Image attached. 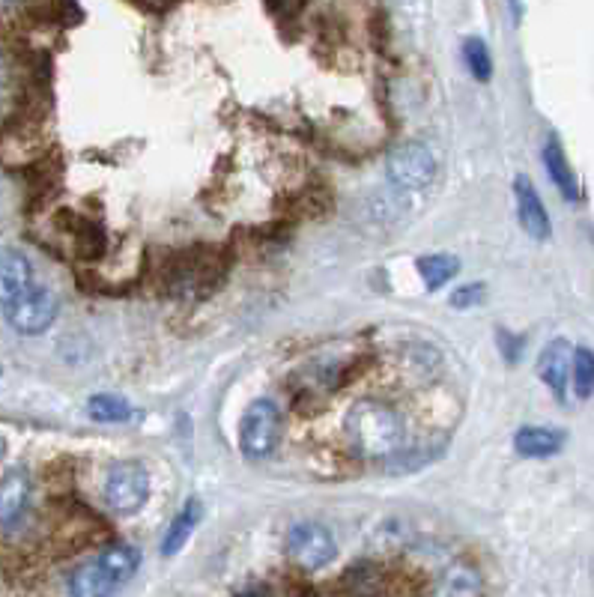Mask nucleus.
Listing matches in <instances>:
<instances>
[{
  "label": "nucleus",
  "mask_w": 594,
  "mask_h": 597,
  "mask_svg": "<svg viewBox=\"0 0 594 597\" xmlns=\"http://www.w3.org/2000/svg\"><path fill=\"white\" fill-rule=\"evenodd\" d=\"M577 398H592L594 395V353L589 347L574 350V374H571Z\"/></svg>",
  "instance_id": "obj_21"
},
{
  "label": "nucleus",
  "mask_w": 594,
  "mask_h": 597,
  "mask_svg": "<svg viewBox=\"0 0 594 597\" xmlns=\"http://www.w3.org/2000/svg\"><path fill=\"white\" fill-rule=\"evenodd\" d=\"M365 368V356L359 350H347V353H323L317 356L305 374L302 383L311 395H332L338 389H344L350 383V377Z\"/></svg>",
  "instance_id": "obj_7"
},
{
  "label": "nucleus",
  "mask_w": 594,
  "mask_h": 597,
  "mask_svg": "<svg viewBox=\"0 0 594 597\" xmlns=\"http://www.w3.org/2000/svg\"><path fill=\"white\" fill-rule=\"evenodd\" d=\"M544 165H547V174H550L553 186L565 198L580 200V180H577V174H574V168H571V162H568V156H565V150H562V144L556 138L544 147Z\"/></svg>",
  "instance_id": "obj_16"
},
{
  "label": "nucleus",
  "mask_w": 594,
  "mask_h": 597,
  "mask_svg": "<svg viewBox=\"0 0 594 597\" xmlns=\"http://www.w3.org/2000/svg\"><path fill=\"white\" fill-rule=\"evenodd\" d=\"M484 284H478V281H472V284H463V287H457L454 293H451V305L454 308H472V305H478L481 299H484Z\"/></svg>",
  "instance_id": "obj_22"
},
{
  "label": "nucleus",
  "mask_w": 594,
  "mask_h": 597,
  "mask_svg": "<svg viewBox=\"0 0 594 597\" xmlns=\"http://www.w3.org/2000/svg\"><path fill=\"white\" fill-rule=\"evenodd\" d=\"M389 180L406 189V192H424L433 180H436V156L430 147L418 144V141H409V144H400L395 153L389 156Z\"/></svg>",
  "instance_id": "obj_6"
},
{
  "label": "nucleus",
  "mask_w": 594,
  "mask_h": 597,
  "mask_svg": "<svg viewBox=\"0 0 594 597\" xmlns=\"http://www.w3.org/2000/svg\"><path fill=\"white\" fill-rule=\"evenodd\" d=\"M224 260L218 251L209 248H192L183 251L171 260L168 275H165V290L174 299H203L209 296L218 281L224 278Z\"/></svg>",
  "instance_id": "obj_3"
},
{
  "label": "nucleus",
  "mask_w": 594,
  "mask_h": 597,
  "mask_svg": "<svg viewBox=\"0 0 594 597\" xmlns=\"http://www.w3.org/2000/svg\"><path fill=\"white\" fill-rule=\"evenodd\" d=\"M344 436L356 457L383 460L392 457L403 442V418L383 400H356L344 418Z\"/></svg>",
  "instance_id": "obj_1"
},
{
  "label": "nucleus",
  "mask_w": 594,
  "mask_h": 597,
  "mask_svg": "<svg viewBox=\"0 0 594 597\" xmlns=\"http://www.w3.org/2000/svg\"><path fill=\"white\" fill-rule=\"evenodd\" d=\"M457 272H460V263L451 254H424V257H418V275L427 284V290H439Z\"/></svg>",
  "instance_id": "obj_18"
},
{
  "label": "nucleus",
  "mask_w": 594,
  "mask_h": 597,
  "mask_svg": "<svg viewBox=\"0 0 594 597\" xmlns=\"http://www.w3.org/2000/svg\"><path fill=\"white\" fill-rule=\"evenodd\" d=\"M200 514H203V505H200L198 499L186 502V508L174 517V523L168 526V532L162 538V556H177L189 544L192 532L198 529Z\"/></svg>",
  "instance_id": "obj_17"
},
{
  "label": "nucleus",
  "mask_w": 594,
  "mask_h": 597,
  "mask_svg": "<svg viewBox=\"0 0 594 597\" xmlns=\"http://www.w3.org/2000/svg\"><path fill=\"white\" fill-rule=\"evenodd\" d=\"M150 496V475L141 463L135 460H126V463H117L111 472H108V481H105V502L111 511L117 514H135L144 508Z\"/></svg>",
  "instance_id": "obj_5"
},
{
  "label": "nucleus",
  "mask_w": 594,
  "mask_h": 597,
  "mask_svg": "<svg viewBox=\"0 0 594 597\" xmlns=\"http://www.w3.org/2000/svg\"><path fill=\"white\" fill-rule=\"evenodd\" d=\"M571 374H574V350L568 341L556 338L553 344L544 347V353L538 359V377L556 398L565 400L568 386H571Z\"/></svg>",
  "instance_id": "obj_10"
},
{
  "label": "nucleus",
  "mask_w": 594,
  "mask_h": 597,
  "mask_svg": "<svg viewBox=\"0 0 594 597\" xmlns=\"http://www.w3.org/2000/svg\"><path fill=\"white\" fill-rule=\"evenodd\" d=\"M562 445H565V436L559 430H550V427H523L514 436L517 454L520 457H535V460L559 454Z\"/></svg>",
  "instance_id": "obj_14"
},
{
  "label": "nucleus",
  "mask_w": 594,
  "mask_h": 597,
  "mask_svg": "<svg viewBox=\"0 0 594 597\" xmlns=\"http://www.w3.org/2000/svg\"><path fill=\"white\" fill-rule=\"evenodd\" d=\"M138 550L129 544H111L96 559L84 562L69 577L72 597H111L120 586H126L138 571Z\"/></svg>",
  "instance_id": "obj_2"
},
{
  "label": "nucleus",
  "mask_w": 594,
  "mask_h": 597,
  "mask_svg": "<svg viewBox=\"0 0 594 597\" xmlns=\"http://www.w3.org/2000/svg\"><path fill=\"white\" fill-rule=\"evenodd\" d=\"M430 597H481V577L469 565H451L433 583Z\"/></svg>",
  "instance_id": "obj_15"
},
{
  "label": "nucleus",
  "mask_w": 594,
  "mask_h": 597,
  "mask_svg": "<svg viewBox=\"0 0 594 597\" xmlns=\"http://www.w3.org/2000/svg\"><path fill=\"white\" fill-rule=\"evenodd\" d=\"M87 415L93 421H102V424H117V421L132 418V406L123 398H114V395H96V398L87 400Z\"/></svg>",
  "instance_id": "obj_19"
},
{
  "label": "nucleus",
  "mask_w": 594,
  "mask_h": 597,
  "mask_svg": "<svg viewBox=\"0 0 594 597\" xmlns=\"http://www.w3.org/2000/svg\"><path fill=\"white\" fill-rule=\"evenodd\" d=\"M281 436V412L272 400H254L239 424V448L251 460H263L275 451Z\"/></svg>",
  "instance_id": "obj_4"
},
{
  "label": "nucleus",
  "mask_w": 594,
  "mask_h": 597,
  "mask_svg": "<svg viewBox=\"0 0 594 597\" xmlns=\"http://www.w3.org/2000/svg\"><path fill=\"white\" fill-rule=\"evenodd\" d=\"M33 266L30 260L15 248H0V305H12L21 299L33 284Z\"/></svg>",
  "instance_id": "obj_11"
},
{
  "label": "nucleus",
  "mask_w": 594,
  "mask_h": 597,
  "mask_svg": "<svg viewBox=\"0 0 594 597\" xmlns=\"http://www.w3.org/2000/svg\"><path fill=\"white\" fill-rule=\"evenodd\" d=\"M463 63H466V69L472 72L475 81H490V75H493V57H490L484 39H466L463 42Z\"/></svg>",
  "instance_id": "obj_20"
},
{
  "label": "nucleus",
  "mask_w": 594,
  "mask_h": 597,
  "mask_svg": "<svg viewBox=\"0 0 594 597\" xmlns=\"http://www.w3.org/2000/svg\"><path fill=\"white\" fill-rule=\"evenodd\" d=\"M514 198H517V218L520 227L532 236V239H547L550 236V215L544 209V200L535 192V186L529 183V177H517L514 180Z\"/></svg>",
  "instance_id": "obj_12"
},
{
  "label": "nucleus",
  "mask_w": 594,
  "mask_h": 597,
  "mask_svg": "<svg viewBox=\"0 0 594 597\" xmlns=\"http://www.w3.org/2000/svg\"><path fill=\"white\" fill-rule=\"evenodd\" d=\"M335 553H338L335 538L317 523H296L287 532V556L305 571L326 568L335 559Z\"/></svg>",
  "instance_id": "obj_9"
},
{
  "label": "nucleus",
  "mask_w": 594,
  "mask_h": 597,
  "mask_svg": "<svg viewBox=\"0 0 594 597\" xmlns=\"http://www.w3.org/2000/svg\"><path fill=\"white\" fill-rule=\"evenodd\" d=\"M60 302L48 287H30L21 299L6 308V320L21 335H39L57 320Z\"/></svg>",
  "instance_id": "obj_8"
},
{
  "label": "nucleus",
  "mask_w": 594,
  "mask_h": 597,
  "mask_svg": "<svg viewBox=\"0 0 594 597\" xmlns=\"http://www.w3.org/2000/svg\"><path fill=\"white\" fill-rule=\"evenodd\" d=\"M30 499V478L21 469H12L0 478V526L15 523Z\"/></svg>",
  "instance_id": "obj_13"
}]
</instances>
